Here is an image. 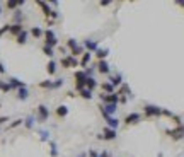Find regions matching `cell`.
<instances>
[{"mask_svg":"<svg viewBox=\"0 0 184 157\" xmlns=\"http://www.w3.org/2000/svg\"><path fill=\"white\" fill-rule=\"evenodd\" d=\"M85 80H87V74L82 70L75 72V87H77L78 91L85 89Z\"/></svg>","mask_w":184,"mask_h":157,"instance_id":"cell-1","label":"cell"},{"mask_svg":"<svg viewBox=\"0 0 184 157\" xmlns=\"http://www.w3.org/2000/svg\"><path fill=\"white\" fill-rule=\"evenodd\" d=\"M143 111H145L147 118H152V116H160L162 115V108L153 106V104H147L145 108H143Z\"/></svg>","mask_w":184,"mask_h":157,"instance_id":"cell-2","label":"cell"},{"mask_svg":"<svg viewBox=\"0 0 184 157\" xmlns=\"http://www.w3.org/2000/svg\"><path fill=\"white\" fill-rule=\"evenodd\" d=\"M165 133H167L171 138H174V140H181L184 137V125H177L174 130H167Z\"/></svg>","mask_w":184,"mask_h":157,"instance_id":"cell-3","label":"cell"},{"mask_svg":"<svg viewBox=\"0 0 184 157\" xmlns=\"http://www.w3.org/2000/svg\"><path fill=\"white\" fill-rule=\"evenodd\" d=\"M45 38H46V46H51V48H55V46L58 45V39L55 38V32H53L51 29H48V31L45 32Z\"/></svg>","mask_w":184,"mask_h":157,"instance_id":"cell-4","label":"cell"},{"mask_svg":"<svg viewBox=\"0 0 184 157\" xmlns=\"http://www.w3.org/2000/svg\"><path fill=\"white\" fill-rule=\"evenodd\" d=\"M101 97H102V101L106 104H118L120 103V96H118L116 92L114 94H101Z\"/></svg>","mask_w":184,"mask_h":157,"instance_id":"cell-5","label":"cell"},{"mask_svg":"<svg viewBox=\"0 0 184 157\" xmlns=\"http://www.w3.org/2000/svg\"><path fill=\"white\" fill-rule=\"evenodd\" d=\"M61 65L65 68H72V67H78V61L73 56H63L61 58Z\"/></svg>","mask_w":184,"mask_h":157,"instance_id":"cell-6","label":"cell"},{"mask_svg":"<svg viewBox=\"0 0 184 157\" xmlns=\"http://www.w3.org/2000/svg\"><path fill=\"white\" fill-rule=\"evenodd\" d=\"M140 120H142V116H140L138 113H130V115L125 118V125H136Z\"/></svg>","mask_w":184,"mask_h":157,"instance_id":"cell-7","label":"cell"},{"mask_svg":"<svg viewBox=\"0 0 184 157\" xmlns=\"http://www.w3.org/2000/svg\"><path fill=\"white\" fill-rule=\"evenodd\" d=\"M38 115H39V121H45L46 118L50 116V111H48V108L46 106H38Z\"/></svg>","mask_w":184,"mask_h":157,"instance_id":"cell-8","label":"cell"},{"mask_svg":"<svg viewBox=\"0 0 184 157\" xmlns=\"http://www.w3.org/2000/svg\"><path fill=\"white\" fill-rule=\"evenodd\" d=\"M102 138L104 140H114L116 138V130H113V128H104V133H102Z\"/></svg>","mask_w":184,"mask_h":157,"instance_id":"cell-9","label":"cell"},{"mask_svg":"<svg viewBox=\"0 0 184 157\" xmlns=\"http://www.w3.org/2000/svg\"><path fill=\"white\" fill-rule=\"evenodd\" d=\"M97 70H99L101 74H109V65H107V61L101 60L99 63H97Z\"/></svg>","mask_w":184,"mask_h":157,"instance_id":"cell-10","label":"cell"},{"mask_svg":"<svg viewBox=\"0 0 184 157\" xmlns=\"http://www.w3.org/2000/svg\"><path fill=\"white\" fill-rule=\"evenodd\" d=\"M96 87H97L96 79H94V77H87V80H85V89L92 91V89H96Z\"/></svg>","mask_w":184,"mask_h":157,"instance_id":"cell-11","label":"cell"},{"mask_svg":"<svg viewBox=\"0 0 184 157\" xmlns=\"http://www.w3.org/2000/svg\"><path fill=\"white\" fill-rule=\"evenodd\" d=\"M101 87H102L104 94H106V92H107V94H114V86H113L111 82H104Z\"/></svg>","mask_w":184,"mask_h":157,"instance_id":"cell-12","label":"cell"},{"mask_svg":"<svg viewBox=\"0 0 184 157\" xmlns=\"http://www.w3.org/2000/svg\"><path fill=\"white\" fill-rule=\"evenodd\" d=\"M106 121H107V125H109V128H113V130H116L118 125H120V121H118L116 118H113V116H107Z\"/></svg>","mask_w":184,"mask_h":157,"instance_id":"cell-13","label":"cell"},{"mask_svg":"<svg viewBox=\"0 0 184 157\" xmlns=\"http://www.w3.org/2000/svg\"><path fill=\"white\" fill-rule=\"evenodd\" d=\"M46 67H48V68H46V70H48V74L50 75H55V72H56V63H55V61H48V65H46Z\"/></svg>","mask_w":184,"mask_h":157,"instance_id":"cell-14","label":"cell"},{"mask_svg":"<svg viewBox=\"0 0 184 157\" xmlns=\"http://www.w3.org/2000/svg\"><path fill=\"white\" fill-rule=\"evenodd\" d=\"M56 115H58L60 118H63V116H67V115H68V109H67V106H58V108H56Z\"/></svg>","mask_w":184,"mask_h":157,"instance_id":"cell-15","label":"cell"},{"mask_svg":"<svg viewBox=\"0 0 184 157\" xmlns=\"http://www.w3.org/2000/svg\"><path fill=\"white\" fill-rule=\"evenodd\" d=\"M10 32L19 36L21 32H22V26H21V24H14V26H10Z\"/></svg>","mask_w":184,"mask_h":157,"instance_id":"cell-16","label":"cell"},{"mask_svg":"<svg viewBox=\"0 0 184 157\" xmlns=\"http://www.w3.org/2000/svg\"><path fill=\"white\" fill-rule=\"evenodd\" d=\"M85 48L89 50V53L94 52V50L97 52V43H96V41H85Z\"/></svg>","mask_w":184,"mask_h":157,"instance_id":"cell-17","label":"cell"},{"mask_svg":"<svg viewBox=\"0 0 184 157\" xmlns=\"http://www.w3.org/2000/svg\"><path fill=\"white\" fill-rule=\"evenodd\" d=\"M91 56H92V53H84V56L80 60V67H85L89 63V60H91Z\"/></svg>","mask_w":184,"mask_h":157,"instance_id":"cell-18","label":"cell"},{"mask_svg":"<svg viewBox=\"0 0 184 157\" xmlns=\"http://www.w3.org/2000/svg\"><path fill=\"white\" fill-rule=\"evenodd\" d=\"M107 53H109L107 50H97V52H96V56L99 58V61H101V60H104V58L107 56Z\"/></svg>","mask_w":184,"mask_h":157,"instance_id":"cell-19","label":"cell"},{"mask_svg":"<svg viewBox=\"0 0 184 157\" xmlns=\"http://www.w3.org/2000/svg\"><path fill=\"white\" fill-rule=\"evenodd\" d=\"M9 84H10V87H21V89L24 87V84L21 82V80H17V79H10Z\"/></svg>","mask_w":184,"mask_h":157,"instance_id":"cell-20","label":"cell"},{"mask_svg":"<svg viewBox=\"0 0 184 157\" xmlns=\"http://www.w3.org/2000/svg\"><path fill=\"white\" fill-rule=\"evenodd\" d=\"M26 38H27V32L22 31L19 36H17V43H19V45H24V43H26Z\"/></svg>","mask_w":184,"mask_h":157,"instance_id":"cell-21","label":"cell"},{"mask_svg":"<svg viewBox=\"0 0 184 157\" xmlns=\"http://www.w3.org/2000/svg\"><path fill=\"white\" fill-rule=\"evenodd\" d=\"M80 96L84 97V99H91V97H92V91H89V89H82V91H80Z\"/></svg>","mask_w":184,"mask_h":157,"instance_id":"cell-22","label":"cell"},{"mask_svg":"<svg viewBox=\"0 0 184 157\" xmlns=\"http://www.w3.org/2000/svg\"><path fill=\"white\" fill-rule=\"evenodd\" d=\"M121 82H123V80H121V75H114V77L111 79V84H113L114 87H116V86H121Z\"/></svg>","mask_w":184,"mask_h":157,"instance_id":"cell-23","label":"cell"},{"mask_svg":"<svg viewBox=\"0 0 184 157\" xmlns=\"http://www.w3.org/2000/svg\"><path fill=\"white\" fill-rule=\"evenodd\" d=\"M31 34L34 36V38H39V36L43 34V31H41V27H32L31 29Z\"/></svg>","mask_w":184,"mask_h":157,"instance_id":"cell-24","label":"cell"},{"mask_svg":"<svg viewBox=\"0 0 184 157\" xmlns=\"http://www.w3.org/2000/svg\"><path fill=\"white\" fill-rule=\"evenodd\" d=\"M0 89H2L3 92H9L12 87H10V84H5V82H2V80H0Z\"/></svg>","mask_w":184,"mask_h":157,"instance_id":"cell-25","label":"cell"},{"mask_svg":"<svg viewBox=\"0 0 184 157\" xmlns=\"http://www.w3.org/2000/svg\"><path fill=\"white\" fill-rule=\"evenodd\" d=\"M26 97H27V89H26V87L19 89V99H26Z\"/></svg>","mask_w":184,"mask_h":157,"instance_id":"cell-26","label":"cell"},{"mask_svg":"<svg viewBox=\"0 0 184 157\" xmlns=\"http://www.w3.org/2000/svg\"><path fill=\"white\" fill-rule=\"evenodd\" d=\"M43 52H45V55H48V56H53V48L51 46H43Z\"/></svg>","mask_w":184,"mask_h":157,"instance_id":"cell-27","label":"cell"},{"mask_svg":"<svg viewBox=\"0 0 184 157\" xmlns=\"http://www.w3.org/2000/svg\"><path fill=\"white\" fill-rule=\"evenodd\" d=\"M67 46L73 50V48H77L78 45H77V41H75V39H68V41H67Z\"/></svg>","mask_w":184,"mask_h":157,"instance_id":"cell-28","label":"cell"},{"mask_svg":"<svg viewBox=\"0 0 184 157\" xmlns=\"http://www.w3.org/2000/svg\"><path fill=\"white\" fill-rule=\"evenodd\" d=\"M80 53H82V46H77V48L72 50V56H78Z\"/></svg>","mask_w":184,"mask_h":157,"instance_id":"cell-29","label":"cell"},{"mask_svg":"<svg viewBox=\"0 0 184 157\" xmlns=\"http://www.w3.org/2000/svg\"><path fill=\"white\" fill-rule=\"evenodd\" d=\"M17 5H22V2H7V7H9V9H16Z\"/></svg>","mask_w":184,"mask_h":157,"instance_id":"cell-30","label":"cell"},{"mask_svg":"<svg viewBox=\"0 0 184 157\" xmlns=\"http://www.w3.org/2000/svg\"><path fill=\"white\" fill-rule=\"evenodd\" d=\"M39 86L45 87V89H46V87H50V89H51V87H53V82H51V80H46V82H41Z\"/></svg>","mask_w":184,"mask_h":157,"instance_id":"cell-31","label":"cell"},{"mask_svg":"<svg viewBox=\"0 0 184 157\" xmlns=\"http://www.w3.org/2000/svg\"><path fill=\"white\" fill-rule=\"evenodd\" d=\"M61 84H63V80L58 79L56 82H53V87H51V89H56V87H60V86H61Z\"/></svg>","mask_w":184,"mask_h":157,"instance_id":"cell-32","label":"cell"},{"mask_svg":"<svg viewBox=\"0 0 184 157\" xmlns=\"http://www.w3.org/2000/svg\"><path fill=\"white\" fill-rule=\"evenodd\" d=\"M5 31H10V26H3L2 29H0V36H2V34H3V32H5Z\"/></svg>","mask_w":184,"mask_h":157,"instance_id":"cell-33","label":"cell"},{"mask_svg":"<svg viewBox=\"0 0 184 157\" xmlns=\"http://www.w3.org/2000/svg\"><path fill=\"white\" fill-rule=\"evenodd\" d=\"M32 121H34L32 118H27V120H26V126H29V128H31V126H32Z\"/></svg>","mask_w":184,"mask_h":157,"instance_id":"cell-34","label":"cell"},{"mask_svg":"<svg viewBox=\"0 0 184 157\" xmlns=\"http://www.w3.org/2000/svg\"><path fill=\"white\" fill-rule=\"evenodd\" d=\"M21 121H22V120H17V121H14V123H12V125H10V128H14V126L21 125Z\"/></svg>","mask_w":184,"mask_h":157,"instance_id":"cell-35","label":"cell"},{"mask_svg":"<svg viewBox=\"0 0 184 157\" xmlns=\"http://www.w3.org/2000/svg\"><path fill=\"white\" fill-rule=\"evenodd\" d=\"M89 155H91V157H99V155H97V152H94V150L89 152Z\"/></svg>","mask_w":184,"mask_h":157,"instance_id":"cell-36","label":"cell"},{"mask_svg":"<svg viewBox=\"0 0 184 157\" xmlns=\"http://www.w3.org/2000/svg\"><path fill=\"white\" fill-rule=\"evenodd\" d=\"M101 157H111V155H109V152H102V154H101Z\"/></svg>","mask_w":184,"mask_h":157,"instance_id":"cell-37","label":"cell"},{"mask_svg":"<svg viewBox=\"0 0 184 157\" xmlns=\"http://www.w3.org/2000/svg\"><path fill=\"white\" fill-rule=\"evenodd\" d=\"M5 72V68H3V65H0V74H3Z\"/></svg>","mask_w":184,"mask_h":157,"instance_id":"cell-38","label":"cell"},{"mask_svg":"<svg viewBox=\"0 0 184 157\" xmlns=\"http://www.w3.org/2000/svg\"><path fill=\"white\" fill-rule=\"evenodd\" d=\"M3 121H7V118H0V123H3Z\"/></svg>","mask_w":184,"mask_h":157,"instance_id":"cell-39","label":"cell"}]
</instances>
